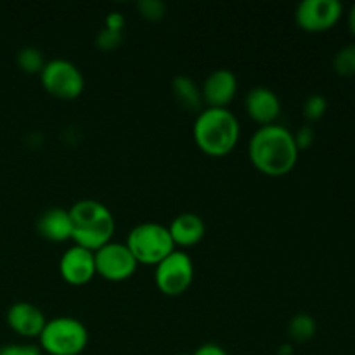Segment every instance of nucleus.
<instances>
[{"mask_svg": "<svg viewBox=\"0 0 355 355\" xmlns=\"http://www.w3.org/2000/svg\"><path fill=\"white\" fill-rule=\"evenodd\" d=\"M252 165L269 177H283L295 168L298 162L293 132L283 125H266L257 128L248 146Z\"/></svg>", "mask_w": 355, "mask_h": 355, "instance_id": "nucleus-1", "label": "nucleus"}, {"mask_svg": "<svg viewBox=\"0 0 355 355\" xmlns=\"http://www.w3.org/2000/svg\"><path fill=\"white\" fill-rule=\"evenodd\" d=\"M239 121L227 107H205L193 127L194 142L208 156L222 158L232 153L239 141Z\"/></svg>", "mask_w": 355, "mask_h": 355, "instance_id": "nucleus-2", "label": "nucleus"}, {"mask_svg": "<svg viewBox=\"0 0 355 355\" xmlns=\"http://www.w3.org/2000/svg\"><path fill=\"white\" fill-rule=\"evenodd\" d=\"M71 241L76 246L97 252L114 234V217L110 208L96 200H80L69 208Z\"/></svg>", "mask_w": 355, "mask_h": 355, "instance_id": "nucleus-3", "label": "nucleus"}, {"mask_svg": "<svg viewBox=\"0 0 355 355\" xmlns=\"http://www.w3.org/2000/svg\"><path fill=\"white\" fill-rule=\"evenodd\" d=\"M127 248L134 255L135 262L142 266H158L175 248L168 227L158 222H142L135 225L127 238Z\"/></svg>", "mask_w": 355, "mask_h": 355, "instance_id": "nucleus-4", "label": "nucleus"}, {"mask_svg": "<svg viewBox=\"0 0 355 355\" xmlns=\"http://www.w3.org/2000/svg\"><path fill=\"white\" fill-rule=\"evenodd\" d=\"M38 342L49 355H80L89 343V331L78 319L62 315L47 321Z\"/></svg>", "mask_w": 355, "mask_h": 355, "instance_id": "nucleus-5", "label": "nucleus"}, {"mask_svg": "<svg viewBox=\"0 0 355 355\" xmlns=\"http://www.w3.org/2000/svg\"><path fill=\"white\" fill-rule=\"evenodd\" d=\"M40 82L52 97L62 101L76 99L85 89V78L78 66L66 59H52L45 62Z\"/></svg>", "mask_w": 355, "mask_h": 355, "instance_id": "nucleus-6", "label": "nucleus"}, {"mask_svg": "<svg viewBox=\"0 0 355 355\" xmlns=\"http://www.w3.org/2000/svg\"><path fill=\"white\" fill-rule=\"evenodd\" d=\"M194 279L193 259L182 250H173L166 259L156 266V288L166 297H179L186 293Z\"/></svg>", "mask_w": 355, "mask_h": 355, "instance_id": "nucleus-7", "label": "nucleus"}, {"mask_svg": "<svg viewBox=\"0 0 355 355\" xmlns=\"http://www.w3.org/2000/svg\"><path fill=\"white\" fill-rule=\"evenodd\" d=\"M94 260H96L97 276L111 281V283H121V281L130 279L139 266L127 245L114 241H110L103 248L94 252Z\"/></svg>", "mask_w": 355, "mask_h": 355, "instance_id": "nucleus-8", "label": "nucleus"}, {"mask_svg": "<svg viewBox=\"0 0 355 355\" xmlns=\"http://www.w3.org/2000/svg\"><path fill=\"white\" fill-rule=\"evenodd\" d=\"M343 16V6L338 0H304L295 10L298 28L309 33H324L336 26Z\"/></svg>", "mask_w": 355, "mask_h": 355, "instance_id": "nucleus-9", "label": "nucleus"}, {"mask_svg": "<svg viewBox=\"0 0 355 355\" xmlns=\"http://www.w3.org/2000/svg\"><path fill=\"white\" fill-rule=\"evenodd\" d=\"M59 274L69 286L89 284L97 276L94 252L73 245L71 248L62 253L61 260H59Z\"/></svg>", "mask_w": 355, "mask_h": 355, "instance_id": "nucleus-10", "label": "nucleus"}, {"mask_svg": "<svg viewBox=\"0 0 355 355\" xmlns=\"http://www.w3.org/2000/svg\"><path fill=\"white\" fill-rule=\"evenodd\" d=\"M207 107H227L238 94V78L231 69H215L201 85Z\"/></svg>", "mask_w": 355, "mask_h": 355, "instance_id": "nucleus-11", "label": "nucleus"}, {"mask_svg": "<svg viewBox=\"0 0 355 355\" xmlns=\"http://www.w3.org/2000/svg\"><path fill=\"white\" fill-rule=\"evenodd\" d=\"M7 324L23 338H38L47 324V319L37 305L30 302H16L7 311Z\"/></svg>", "mask_w": 355, "mask_h": 355, "instance_id": "nucleus-12", "label": "nucleus"}, {"mask_svg": "<svg viewBox=\"0 0 355 355\" xmlns=\"http://www.w3.org/2000/svg\"><path fill=\"white\" fill-rule=\"evenodd\" d=\"M248 116L260 127L274 125L281 114V101L274 90L267 87H253L245 99Z\"/></svg>", "mask_w": 355, "mask_h": 355, "instance_id": "nucleus-13", "label": "nucleus"}, {"mask_svg": "<svg viewBox=\"0 0 355 355\" xmlns=\"http://www.w3.org/2000/svg\"><path fill=\"white\" fill-rule=\"evenodd\" d=\"M168 232L175 248H191L198 245L207 234L205 220L196 214H180L177 215L168 225Z\"/></svg>", "mask_w": 355, "mask_h": 355, "instance_id": "nucleus-14", "label": "nucleus"}, {"mask_svg": "<svg viewBox=\"0 0 355 355\" xmlns=\"http://www.w3.org/2000/svg\"><path fill=\"white\" fill-rule=\"evenodd\" d=\"M37 231L45 241L64 243L71 239V218L64 208H49L38 217Z\"/></svg>", "mask_w": 355, "mask_h": 355, "instance_id": "nucleus-15", "label": "nucleus"}, {"mask_svg": "<svg viewBox=\"0 0 355 355\" xmlns=\"http://www.w3.org/2000/svg\"><path fill=\"white\" fill-rule=\"evenodd\" d=\"M172 94L177 103L187 111H196L200 113L203 110V94L201 87L196 85L193 78L186 75H179L172 80Z\"/></svg>", "mask_w": 355, "mask_h": 355, "instance_id": "nucleus-16", "label": "nucleus"}, {"mask_svg": "<svg viewBox=\"0 0 355 355\" xmlns=\"http://www.w3.org/2000/svg\"><path fill=\"white\" fill-rule=\"evenodd\" d=\"M315 329H318V326H315V321L312 315L297 314L291 318L290 324H288V335H290V338L293 342L305 343L314 338Z\"/></svg>", "mask_w": 355, "mask_h": 355, "instance_id": "nucleus-17", "label": "nucleus"}, {"mask_svg": "<svg viewBox=\"0 0 355 355\" xmlns=\"http://www.w3.org/2000/svg\"><path fill=\"white\" fill-rule=\"evenodd\" d=\"M16 62L21 71L28 73V75H40L47 61H45L44 54L38 49L24 47L17 52Z\"/></svg>", "mask_w": 355, "mask_h": 355, "instance_id": "nucleus-18", "label": "nucleus"}, {"mask_svg": "<svg viewBox=\"0 0 355 355\" xmlns=\"http://www.w3.org/2000/svg\"><path fill=\"white\" fill-rule=\"evenodd\" d=\"M333 69L340 76H355V44L340 49L333 58Z\"/></svg>", "mask_w": 355, "mask_h": 355, "instance_id": "nucleus-19", "label": "nucleus"}, {"mask_svg": "<svg viewBox=\"0 0 355 355\" xmlns=\"http://www.w3.org/2000/svg\"><path fill=\"white\" fill-rule=\"evenodd\" d=\"M326 110H328V101L321 94H314V96L307 97L304 103V116L309 121H318L324 116Z\"/></svg>", "mask_w": 355, "mask_h": 355, "instance_id": "nucleus-20", "label": "nucleus"}, {"mask_svg": "<svg viewBox=\"0 0 355 355\" xmlns=\"http://www.w3.org/2000/svg\"><path fill=\"white\" fill-rule=\"evenodd\" d=\"M137 10L144 19L159 21L165 17L166 6L162 0H141V2H137Z\"/></svg>", "mask_w": 355, "mask_h": 355, "instance_id": "nucleus-21", "label": "nucleus"}, {"mask_svg": "<svg viewBox=\"0 0 355 355\" xmlns=\"http://www.w3.org/2000/svg\"><path fill=\"white\" fill-rule=\"evenodd\" d=\"M123 40V33L120 31H111L107 28H103V30L97 33L96 37V45L101 49V51H113Z\"/></svg>", "mask_w": 355, "mask_h": 355, "instance_id": "nucleus-22", "label": "nucleus"}, {"mask_svg": "<svg viewBox=\"0 0 355 355\" xmlns=\"http://www.w3.org/2000/svg\"><path fill=\"white\" fill-rule=\"evenodd\" d=\"M0 355H44V352L31 343H7L0 347Z\"/></svg>", "mask_w": 355, "mask_h": 355, "instance_id": "nucleus-23", "label": "nucleus"}, {"mask_svg": "<svg viewBox=\"0 0 355 355\" xmlns=\"http://www.w3.org/2000/svg\"><path fill=\"white\" fill-rule=\"evenodd\" d=\"M293 139L298 151H305V149H309L312 144H314V139H315L314 128H312L311 125H304V127H300L297 132H295Z\"/></svg>", "mask_w": 355, "mask_h": 355, "instance_id": "nucleus-24", "label": "nucleus"}, {"mask_svg": "<svg viewBox=\"0 0 355 355\" xmlns=\"http://www.w3.org/2000/svg\"><path fill=\"white\" fill-rule=\"evenodd\" d=\"M123 26H125V17L121 16L120 12H111V14H107V17H106V26L104 28H107V30H111V31H123Z\"/></svg>", "mask_w": 355, "mask_h": 355, "instance_id": "nucleus-25", "label": "nucleus"}, {"mask_svg": "<svg viewBox=\"0 0 355 355\" xmlns=\"http://www.w3.org/2000/svg\"><path fill=\"white\" fill-rule=\"evenodd\" d=\"M191 355H227V352L222 347L215 345V343H205V345H201L196 352Z\"/></svg>", "mask_w": 355, "mask_h": 355, "instance_id": "nucleus-26", "label": "nucleus"}, {"mask_svg": "<svg viewBox=\"0 0 355 355\" xmlns=\"http://www.w3.org/2000/svg\"><path fill=\"white\" fill-rule=\"evenodd\" d=\"M349 30H350V33H352L355 37V3H354L352 9H350V12H349Z\"/></svg>", "mask_w": 355, "mask_h": 355, "instance_id": "nucleus-27", "label": "nucleus"}, {"mask_svg": "<svg viewBox=\"0 0 355 355\" xmlns=\"http://www.w3.org/2000/svg\"><path fill=\"white\" fill-rule=\"evenodd\" d=\"M277 354H279V355H293V347L288 345V343H284V345L279 347Z\"/></svg>", "mask_w": 355, "mask_h": 355, "instance_id": "nucleus-28", "label": "nucleus"}, {"mask_svg": "<svg viewBox=\"0 0 355 355\" xmlns=\"http://www.w3.org/2000/svg\"><path fill=\"white\" fill-rule=\"evenodd\" d=\"M179 355H191V354H179Z\"/></svg>", "mask_w": 355, "mask_h": 355, "instance_id": "nucleus-29", "label": "nucleus"}]
</instances>
